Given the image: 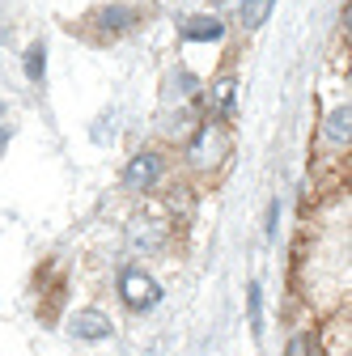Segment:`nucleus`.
I'll return each mask as SVG.
<instances>
[{
  "instance_id": "9b49d317",
  "label": "nucleus",
  "mask_w": 352,
  "mask_h": 356,
  "mask_svg": "<svg viewBox=\"0 0 352 356\" xmlns=\"http://www.w3.org/2000/svg\"><path fill=\"white\" fill-rule=\"evenodd\" d=\"M5 140H9V127H5V102H0V153H5Z\"/></svg>"
},
{
  "instance_id": "6e6552de",
  "label": "nucleus",
  "mask_w": 352,
  "mask_h": 356,
  "mask_svg": "<svg viewBox=\"0 0 352 356\" xmlns=\"http://www.w3.org/2000/svg\"><path fill=\"white\" fill-rule=\"evenodd\" d=\"M26 76L30 81L47 76V47H42V42H30V47H26Z\"/></svg>"
},
{
  "instance_id": "0eeeda50",
  "label": "nucleus",
  "mask_w": 352,
  "mask_h": 356,
  "mask_svg": "<svg viewBox=\"0 0 352 356\" xmlns=\"http://www.w3.org/2000/svg\"><path fill=\"white\" fill-rule=\"evenodd\" d=\"M272 5H276V0H242V5H238L242 26H246V30L263 26V22H268V13H272Z\"/></svg>"
},
{
  "instance_id": "7ed1b4c3",
  "label": "nucleus",
  "mask_w": 352,
  "mask_h": 356,
  "mask_svg": "<svg viewBox=\"0 0 352 356\" xmlns=\"http://www.w3.org/2000/svg\"><path fill=\"white\" fill-rule=\"evenodd\" d=\"M183 38L187 42H216V38H225V22L212 13H195L183 22Z\"/></svg>"
},
{
  "instance_id": "423d86ee",
  "label": "nucleus",
  "mask_w": 352,
  "mask_h": 356,
  "mask_svg": "<svg viewBox=\"0 0 352 356\" xmlns=\"http://www.w3.org/2000/svg\"><path fill=\"white\" fill-rule=\"evenodd\" d=\"M131 22H141V9H131V5H106V9L98 13V26H102L106 34H115V30H127Z\"/></svg>"
},
{
  "instance_id": "f257e3e1",
  "label": "nucleus",
  "mask_w": 352,
  "mask_h": 356,
  "mask_svg": "<svg viewBox=\"0 0 352 356\" xmlns=\"http://www.w3.org/2000/svg\"><path fill=\"white\" fill-rule=\"evenodd\" d=\"M161 174H166V157L153 153V149H145V153H136L123 165V187L127 191H153L161 183Z\"/></svg>"
},
{
  "instance_id": "20e7f679",
  "label": "nucleus",
  "mask_w": 352,
  "mask_h": 356,
  "mask_svg": "<svg viewBox=\"0 0 352 356\" xmlns=\"http://www.w3.org/2000/svg\"><path fill=\"white\" fill-rule=\"evenodd\" d=\"M68 331H72L77 339H106L115 327H111L106 314H98V309H85V314H72V318H68Z\"/></svg>"
},
{
  "instance_id": "f03ea898",
  "label": "nucleus",
  "mask_w": 352,
  "mask_h": 356,
  "mask_svg": "<svg viewBox=\"0 0 352 356\" xmlns=\"http://www.w3.org/2000/svg\"><path fill=\"white\" fill-rule=\"evenodd\" d=\"M119 293H123V301H127L131 309H153V305L161 301V284H157L153 276L136 272V267H127V272H123Z\"/></svg>"
},
{
  "instance_id": "9d476101",
  "label": "nucleus",
  "mask_w": 352,
  "mask_h": 356,
  "mask_svg": "<svg viewBox=\"0 0 352 356\" xmlns=\"http://www.w3.org/2000/svg\"><path fill=\"white\" fill-rule=\"evenodd\" d=\"M246 301H250V327H255V335H259V331H263V327H259V323H263V314H259V309H263L259 284H250V297H246Z\"/></svg>"
},
{
  "instance_id": "1a4fd4ad",
  "label": "nucleus",
  "mask_w": 352,
  "mask_h": 356,
  "mask_svg": "<svg viewBox=\"0 0 352 356\" xmlns=\"http://www.w3.org/2000/svg\"><path fill=\"white\" fill-rule=\"evenodd\" d=\"M327 140L331 145H348V102L331 111V119H327Z\"/></svg>"
},
{
  "instance_id": "39448f33",
  "label": "nucleus",
  "mask_w": 352,
  "mask_h": 356,
  "mask_svg": "<svg viewBox=\"0 0 352 356\" xmlns=\"http://www.w3.org/2000/svg\"><path fill=\"white\" fill-rule=\"evenodd\" d=\"M234 81L230 76H221V81H216V85H208V119H234Z\"/></svg>"
}]
</instances>
